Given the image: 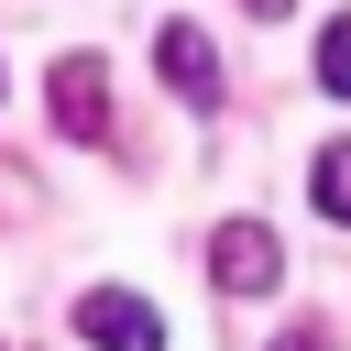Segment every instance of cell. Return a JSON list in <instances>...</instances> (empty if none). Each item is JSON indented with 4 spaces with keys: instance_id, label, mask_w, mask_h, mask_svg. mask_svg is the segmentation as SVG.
I'll return each mask as SVG.
<instances>
[{
    "instance_id": "obj_1",
    "label": "cell",
    "mask_w": 351,
    "mask_h": 351,
    "mask_svg": "<svg viewBox=\"0 0 351 351\" xmlns=\"http://www.w3.org/2000/svg\"><path fill=\"white\" fill-rule=\"evenodd\" d=\"M208 274H219L230 296H263V285H285V241H274L263 219H219V230H208Z\"/></svg>"
},
{
    "instance_id": "obj_2",
    "label": "cell",
    "mask_w": 351,
    "mask_h": 351,
    "mask_svg": "<svg viewBox=\"0 0 351 351\" xmlns=\"http://www.w3.org/2000/svg\"><path fill=\"white\" fill-rule=\"evenodd\" d=\"M77 340H88V351H165V318H154L132 285H88V296H77Z\"/></svg>"
},
{
    "instance_id": "obj_3",
    "label": "cell",
    "mask_w": 351,
    "mask_h": 351,
    "mask_svg": "<svg viewBox=\"0 0 351 351\" xmlns=\"http://www.w3.org/2000/svg\"><path fill=\"white\" fill-rule=\"evenodd\" d=\"M154 77H165L186 110H219V55H208L197 22H165V33H154Z\"/></svg>"
},
{
    "instance_id": "obj_4",
    "label": "cell",
    "mask_w": 351,
    "mask_h": 351,
    "mask_svg": "<svg viewBox=\"0 0 351 351\" xmlns=\"http://www.w3.org/2000/svg\"><path fill=\"white\" fill-rule=\"evenodd\" d=\"M55 132L110 143V66H99V55H66V66H55Z\"/></svg>"
},
{
    "instance_id": "obj_5",
    "label": "cell",
    "mask_w": 351,
    "mask_h": 351,
    "mask_svg": "<svg viewBox=\"0 0 351 351\" xmlns=\"http://www.w3.org/2000/svg\"><path fill=\"white\" fill-rule=\"evenodd\" d=\"M307 197H318V219H351V143H318V165H307Z\"/></svg>"
},
{
    "instance_id": "obj_6",
    "label": "cell",
    "mask_w": 351,
    "mask_h": 351,
    "mask_svg": "<svg viewBox=\"0 0 351 351\" xmlns=\"http://www.w3.org/2000/svg\"><path fill=\"white\" fill-rule=\"evenodd\" d=\"M318 88H329V99H351V11L318 33Z\"/></svg>"
},
{
    "instance_id": "obj_7",
    "label": "cell",
    "mask_w": 351,
    "mask_h": 351,
    "mask_svg": "<svg viewBox=\"0 0 351 351\" xmlns=\"http://www.w3.org/2000/svg\"><path fill=\"white\" fill-rule=\"evenodd\" d=\"M274 11H296V0H252V22H274Z\"/></svg>"
},
{
    "instance_id": "obj_8",
    "label": "cell",
    "mask_w": 351,
    "mask_h": 351,
    "mask_svg": "<svg viewBox=\"0 0 351 351\" xmlns=\"http://www.w3.org/2000/svg\"><path fill=\"white\" fill-rule=\"evenodd\" d=\"M274 351H318V329H296V340H274Z\"/></svg>"
}]
</instances>
